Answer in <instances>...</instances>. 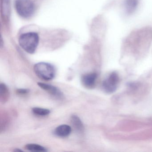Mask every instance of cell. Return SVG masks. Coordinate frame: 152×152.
Listing matches in <instances>:
<instances>
[{
    "instance_id": "13",
    "label": "cell",
    "mask_w": 152,
    "mask_h": 152,
    "mask_svg": "<svg viewBox=\"0 0 152 152\" xmlns=\"http://www.w3.org/2000/svg\"><path fill=\"white\" fill-rule=\"evenodd\" d=\"M10 0H2L1 2V9H3L2 12L5 15H7L9 12Z\"/></svg>"
},
{
    "instance_id": "12",
    "label": "cell",
    "mask_w": 152,
    "mask_h": 152,
    "mask_svg": "<svg viewBox=\"0 0 152 152\" xmlns=\"http://www.w3.org/2000/svg\"><path fill=\"white\" fill-rule=\"evenodd\" d=\"M32 112L35 114L41 116H46L50 113V111L49 109L40 107H34L32 108Z\"/></svg>"
},
{
    "instance_id": "14",
    "label": "cell",
    "mask_w": 152,
    "mask_h": 152,
    "mask_svg": "<svg viewBox=\"0 0 152 152\" xmlns=\"http://www.w3.org/2000/svg\"><path fill=\"white\" fill-rule=\"evenodd\" d=\"M29 92V90L27 89H18L17 90L16 92L20 95H24Z\"/></svg>"
},
{
    "instance_id": "3",
    "label": "cell",
    "mask_w": 152,
    "mask_h": 152,
    "mask_svg": "<svg viewBox=\"0 0 152 152\" xmlns=\"http://www.w3.org/2000/svg\"><path fill=\"white\" fill-rule=\"evenodd\" d=\"M15 7L18 14L23 18H29L35 11V5L32 0H16Z\"/></svg>"
},
{
    "instance_id": "7",
    "label": "cell",
    "mask_w": 152,
    "mask_h": 152,
    "mask_svg": "<svg viewBox=\"0 0 152 152\" xmlns=\"http://www.w3.org/2000/svg\"><path fill=\"white\" fill-rule=\"evenodd\" d=\"M72 129L70 126L66 124H63L55 129L54 134L58 137H65L70 135Z\"/></svg>"
},
{
    "instance_id": "4",
    "label": "cell",
    "mask_w": 152,
    "mask_h": 152,
    "mask_svg": "<svg viewBox=\"0 0 152 152\" xmlns=\"http://www.w3.org/2000/svg\"><path fill=\"white\" fill-rule=\"evenodd\" d=\"M119 81L118 75L115 72H113L103 82V88L107 93L113 92L116 89Z\"/></svg>"
},
{
    "instance_id": "10",
    "label": "cell",
    "mask_w": 152,
    "mask_h": 152,
    "mask_svg": "<svg viewBox=\"0 0 152 152\" xmlns=\"http://www.w3.org/2000/svg\"><path fill=\"white\" fill-rule=\"evenodd\" d=\"M139 0H126L125 2V7L126 11L128 13H132L136 9Z\"/></svg>"
},
{
    "instance_id": "15",
    "label": "cell",
    "mask_w": 152,
    "mask_h": 152,
    "mask_svg": "<svg viewBox=\"0 0 152 152\" xmlns=\"http://www.w3.org/2000/svg\"><path fill=\"white\" fill-rule=\"evenodd\" d=\"M14 151H16V152H22V151H22V150H20V149L16 148L15 150H14Z\"/></svg>"
},
{
    "instance_id": "2",
    "label": "cell",
    "mask_w": 152,
    "mask_h": 152,
    "mask_svg": "<svg viewBox=\"0 0 152 152\" xmlns=\"http://www.w3.org/2000/svg\"><path fill=\"white\" fill-rule=\"evenodd\" d=\"M34 72L39 78L44 80L49 81L55 78L56 69L51 64L40 62L34 65Z\"/></svg>"
},
{
    "instance_id": "1",
    "label": "cell",
    "mask_w": 152,
    "mask_h": 152,
    "mask_svg": "<svg viewBox=\"0 0 152 152\" xmlns=\"http://www.w3.org/2000/svg\"><path fill=\"white\" fill-rule=\"evenodd\" d=\"M39 38L37 33L30 32L23 34L19 38V44L21 48L29 54H33L39 45Z\"/></svg>"
},
{
    "instance_id": "9",
    "label": "cell",
    "mask_w": 152,
    "mask_h": 152,
    "mask_svg": "<svg viewBox=\"0 0 152 152\" xmlns=\"http://www.w3.org/2000/svg\"><path fill=\"white\" fill-rule=\"evenodd\" d=\"M10 97V92L7 86L5 83L0 85V99L3 103H6Z\"/></svg>"
},
{
    "instance_id": "6",
    "label": "cell",
    "mask_w": 152,
    "mask_h": 152,
    "mask_svg": "<svg viewBox=\"0 0 152 152\" xmlns=\"http://www.w3.org/2000/svg\"><path fill=\"white\" fill-rule=\"evenodd\" d=\"M96 79V73H90L83 75L81 80L83 86L88 88H92L95 86Z\"/></svg>"
},
{
    "instance_id": "8",
    "label": "cell",
    "mask_w": 152,
    "mask_h": 152,
    "mask_svg": "<svg viewBox=\"0 0 152 152\" xmlns=\"http://www.w3.org/2000/svg\"><path fill=\"white\" fill-rule=\"evenodd\" d=\"M71 123L72 125L76 131L79 132H83L84 131V126L80 118L76 115L71 116Z\"/></svg>"
},
{
    "instance_id": "5",
    "label": "cell",
    "mask_w": 152,
    "mask_h": 152,
    "mask_svg": "<svg viewBox=\"0 0 152 152\" xmlns=\"http://www.w3.org/2000/svg\"><path fill=\"white\" fill-rule=\"evenodd\" d=\"M38 85L42 89L46 91L48 93L57 98L62 99L64 97L63 93L61 91L55 86L41 82L38 83Z\"/></svg>"
},
{
    "instance_id": "11",
    "label": "cell",
    "mask_w": 152,
    "mask_h": 152,
    "mask_svg": "<svg viewBox=\"0 0 152 152\" xmlns=\"http://www.w3.org/2000/svg\"><path fill=\"white\" fill-rule=\"evenodd\" d=\"M25 148L29 151L34 152H47L48 150L44 147L35 144H29L25 146Z\"/></svg>"
}]
</instances>
